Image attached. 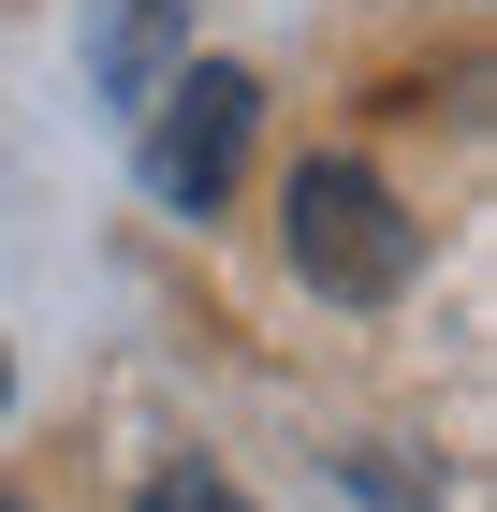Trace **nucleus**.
I'll use <instances>...</instances> for the list:
<instances>
[{"instance_id":"1","label":"nucleus","mask_w":497,"mask_h":512,"mask_svg":"<svg viewBox=\"0 0 497 512\" xmlns=\"http://www.w3.org/2000/svg\"><path fill=\"white\" fill-rule=\"evenodd\" d=\"M278 249H293L307 293H337V308H381V293H410V205L366 176V161H307L293 191H278Z\"/></svg>"},{"instance_id":"2","label":"nucleus","mask_w":497,"mask_h":512,"mask_svg":"<svg viewBox=\"0 0 497 512\" xmlns=\"http://www.w3.org/2000/svg\"><path fill=\"white\" fill-rule=\"evenodd\" d=\"M147 103H161V132H147L161 205H220L234 161H249V118H264V103H249V74H234V59H191V74L147 88Z\"/></svg>"},{"instance_id":"3","label":"nucleus","mask_w":497,"mask_h":512,"mask_svg":"<svg viewBox=\"0 0 497 512\" xmlns=\"http://www.w3.org/2000/svg\"><path fill=\"white\" fill-rule=\"evenodd\" d=\"M161 59H176V0H117V15H103V88H117V103H147Z\"/></svg>"},{"instance_id":"4","label":"nucleus","mask_w":497,"mask_h":512,"mask_svg":"<svg viewBox=\"0 0 497 512\" xmlns=\"http://www.w3.org/2000/svg\"><path fill=\"white\" fill-rule=\"evenodd\" d=\"M147 512H234V498H220L205 469H161V483H147Z\"/></svg>"},{"instance_id":"5","label":"nucleus","mask_w":497,"mask_h":512,"mask_svg":"<svg viewBox=\"0 0 497 512\" xmlns=\"http://www.w3.org/2000/svg\"><path fill=\"white\" fill-rule=\"evenodd\" d=\"M0 512H30V498H0Z\"/></svg>"}]
</instances>
